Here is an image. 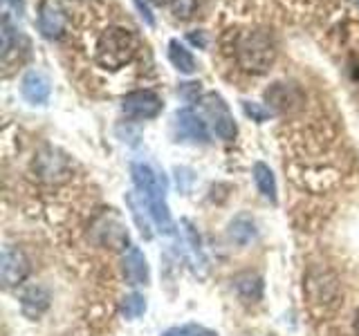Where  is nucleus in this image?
Masks as SVG:
<instances>
[{
  "label": "nucleus",
  "instance_id": "nucleus-1",
  "mask_svg": "<svg viewBox=\"0 0 359 336\" xmlns=\"http://www.w3.org/2000/svg\"><path fill=\"white\" fill-rule=\"evenodd\" d=\"M130 173H133L135 186H137V190L151 209L155 227L162 233H173L175 224L171 220V213H168V204H166V179H164V175L146 162H135L130 166Z\"/></svg>",
  "mask_w": 359,
  "mask_h": 336
},
{
  "label": "nucleus",
  "instance_id": "nucleus-2",
  "mask_svg": "<svg viewBox=\"0 0 359 336\" xmlns=\"http://www.w3.org/2000/svg\"><path fill=\"white\" fill-rule=\"evenodd\" d=\"M236 61L250 74H263L269 70V65L276 59V45L267 31L263 29H250L238 34L233 43Z\"/></svg>",
  "mask_w": 359,
  "mask_h": 336
},
{
  "label": "nucleus",
  "instance_id": "nucleus-3",
  "mask_svg": "<svg viewBox=\"0 0 359 336\" xmlns=\"http://www.w3.org/2000/svg\"><path fill=\"white\" fill-rule=\"evenodd\" d=\"M137 52V38L126 27H108L95 45V63L104 70H121Z\"/></svg>",
  "mask_w": 359,
  "mask_h": 336
},
{
  "label": "nucleus",
  "instance_id": "nucleus-4",
  "mask_svg": "<svg viewBox=\"0 0 359 336\" xmlns=\"http://www.w3.org/2000/svg\"><path fill=\"white\" fill-rule=\"evenodd\" d=\"M306 296L312 309L328 312L339 302V280L325 267H314L306 276Z\"/></svg>",
  "mask_w": 359,
  "mask_h": 336
},
{
  "label": "nucleus",
  "instance_id": "nucleus-5",
  "mask_svg": "<svg viewBox=\"0 0 359 336\" xmlns=\"http://www.w3.org/2000/svg\"><path fill=\"white\" fill-rule=\"evenodd\" d=\"M123 112L135 119H153L162 112V99L151 90H135L123 97Z\"/></svg>",
  "mask_w": 359,
  "mask_h": 336
},
{
  "label": "nucleus",
  "instance_id": "nucleus-6",
  "mask_svg": "<svg viewBox=\"0 0 359 336\" xmlns=\"http://www.w3.org/2000/svg\"><path fill=\"white\" fill-rule=\"evenodd\" d=\"M202 104H205V110L213 119V130H216L218 137L224 141H231L236 137V123H233V117H231L227 104L222 101V97L207 94L205 99H202Z\"/></svg>",
  "mask_w": 359,
  "mask_h": 336
},
{
  "label": "nucleus",
  "instance_id": "nucleus-7",
  "mask_svg": "<svg viewBox=\"0 0 359 336\" xmlns=\"http://www.w3.org/2000/svg\"><path fill=\"white\" fill-rule=\"evenodd\" d=\"M0 272H3V283L5 287H14L27 278L29 274V260L27 255L22 253L18 246L7 244L3 249V265H0Z\"/></svg>",
  "mask_w": 359,
  "mask_h": 336
},
{
  "label": "nucleus",
  "instance_id": "nucleus-8",
  "mask_svg": "<svg viewBox=\"0 0 359 336\" xmlns=\"http://www.w3.org/2000/svg\"><path fill=\"white\" fill-rule=\"evenodd\" d=\"M34 168H36L39 177L45 179V182H61V179H65L67 173H70V164H67L65 157L59 155L54 148L39 153Z\"/></svg>",
  "mask_w": 359,
  "mask_h": 336
},
{
  "label": "nucleus",
  "instance_id": "nucleus-9",
  "mask_svg": "<svg viewBox=\"0 0 359 336\" xmlns=\"http://www.w3.org/2000/svg\"><path fill=\"white\" fill-rule=\"evenodd\" d=\"M265 99H267V104L278 112H292V110L301 108L303 101H306L301 90L290 83H274L265 92Z\"/></svg>",
  "mask_w": 359,
  "mask_h": 336
},
{
  "label": "nucleus",
  "instance_id": "nucleus-10",
  "mask_svg": "<svg viewBox=\"0 0 359 336\" xmlns=\"http://www.w3.org/2000/svg\"><path fill=\"white\" fill-rule=\"evenodd\" d=\"M121 272L123 278H126L128 285H149V262H146L144 253L137 249V246H128L126 253H123V260H121Z\"/></svg>",
  "mask_w": 359,
  "mask_h": 336
},
{
  "label": "nucleus",
  "instance_id": "nucleus-11",
  "mask_svg": "<svg viewBox=\"0 0 359 336\" xmlns=\"http://www.w3.org/2000/svg\"><path fill=\"white\" fill-rule=\"evenodd\" d=\"M175 130H177V137L189 139V141H200L205 144L209 139V132L205 121H202L194 110H180L175 115Z\"/></svg>",
  "mask_w": 359,
  "mask_h": 336
},
{
  "label": "nucleus",
  "instance_id": "nucleus-12",
  "mask_svg": "<svg viewBox=\"0 0 359 336\" xmlns=\"http://www.w3.org/2000/svg\"><path fill=\"white\" fill-rule=\"evenodd\" d=\"M50 78L43 72H29L22 78V97H25L29 104H45L50 99Z\"/></svg>",
  "mask_w": 359,
  "mask_h": 336
},
{
  "label": "nucleus",
  "instance_id": "nucleus-13",
  "mask_svg": "<svg viewBox=\"0 0 359 336\" xmlns=\"http://www.w3.org/2000/svg\"><path fill=\"white\" fill-rule=\"evenodd\" d=\"M39 27H41L45 38H56L65 27L63 11L54 3H43L41 5V14H39Z\"/></svg>",
  "mask_w": 359,
  "mask_h": 336
},
{
  "label": "nucleus",
  "instance_id": "nucleus-14",
  "mask_svg": "<svg viewBox=\"0 0 359 336\" xmlns=\"http://www.w3.org/2000/svg\"><path fill=\"white\" fill-rule=\"evenodd\" d=\"M20 305H22V312H25L29 318L41 316V314L50 307V294H48V289H43L39 285L25 289V294L20 296Z\"/></svg>",
  "mask_w": 359,
  "mask_h": 336
},
{
  "label": "nucleus",
  "instance_id": "nucleus-15",
  "mask_svg": "<svg viewBox=\"0 0 359 336\" xmlns=\"http://www.w3.org/2000/svg\"><path fill=\"white\" fill-rule=\"evenodd\" d=\"M126 202H128V206H130V213H133V218L135 222H137V227L142 231L144 238H151V220L153 216L151 213H142V211H149V204H146V200L142 197L140 190H133V193L126 195Z\"/></svg>",
  "mask_w": 359,
  "mask_h": 336
},
{
  "label": "nucleus",
  "instance_id": "nucleus-16",
  "mask_svg": "<svg viewBox=\"0 0 359 336\" xmlns=\"http://www.w3.org/2000/svg\"><path fill=\"white\" fill-rule=\"evenodd\" d=\"M254 182H256L258 190L263 193V197H267L272 204H276V179L267 164H263V162L254 164Z\"/></svg>",
  "mask_w": 359,
  "mask_h": 336
},
{
  "label": "nucleus",
  "instance_id": "nucleus-17",
  "mask_svg": "<svg viewBox=\"0 0 359 336\" xmlns=\"http://www.w3.org/2000/svg\"><path fill=\"white\" fill-rule=\"evenodd\" d=\"M229 238L236 242V244H250L254 238H256V224L252 218L247 216H238L231 224H229Z\"/></svg>",
  "mask_w": 359,
  "mask_h": 336
},
{
  "label": "nucleus",
  "instance_id": "nucleus-18",
  "mask_svg": "<svg viewBox=\"0 0 359 336\" xmlns=\"http://www.w3.org/2000/svg\"><path fill=\"white\" fill-rule=\"evenodd\" d=\"M168 59H171L173 67H177L182 74H194L196 72L194 56H191V52L184 48V45H180L177 41L168 43Z\"/></svg>",
  "mask_w": 359,
  "mask_h": 336
},
{
  "label": "nucleus",
  "instance_id": "nucleus-19",
  "mask_svg": "<svg viewBox=\"0 0 359 336\" xmlns=\"http://www.w3.org/2000/svg\"><path fill=\"white\" fill-rule=\"evenodd\" d=\"M236 291L245 300H258L263 296V280L256 274H241L236 278Z\"/></svg>",
  "mask_w": 359,
  "mask_h": 336
},
{
  "label": "nucleus",
  "instance_id": "nucleus-20",
  "mask_svg": "<svg viewBox=\"0 0 359 336\" xmlns=\"http://www.w3.org/2000/svg\"><path fill=\"white\" fill-rule=\"evenodd\" d=\"M146 312V298L142 294H128L126 298L121 300V314L123 318H140L142 314Z\"/></svg>",
  "mask_w": 359,
  "mask_h": 336
},
{
  "label": "nucleus",
  "instance_id": "nucleus-21",
  "mask_svg": "<svg viewBox=\"0 0 359 336\" xmlns=\"http://www.w3.org/2000/svg\"><path fill=\"white\" fill-rule=\"evenodd\" d=\"M162 336H218L213 330L209 328H202V325H177V328L166 330Z\"/></svg>",
  "mask_w": 359,
  "mask_h": 336
},
{
  "label": "nucleus",
  "instance_id": "nucleus-22",
  "mask_svg": "<svg viewBox=\"0 0 359 336\" xmlns=\"http://www.w3.org/2000/svg\"><path fill=\"white\" fill-rule=\"evenodd\" d=\"M196 7H198V0H171V11L175 14V18H191L196 14Z\"/></svg>",
  "mask_w": 359,
  "mask_h": 336
},
{
  "label": "nucleus",
  "instance_id": "nucleus-23",
  "mask_svg": "<svg viewBox=\"0 0 359 336\" xmlns=\"http://www.w3.org/2000/svg\"><path fill=\"white\" fill-rule=\"evenodd\" d=\"M245 112L250 115L254 121H265L269 117V110L261 108L258 104H250V101H245Z\"/></svg>",
  "mask_w": 359,
  "mask_h": 336
},
{
  "label": "nucleus",
  "instance_id": "nucleus-24",
  "mask_svg": "<svg viewBox=\"0 0 359 336\" xmlns=\"http://www.w3.org/2000/svg\"><path fill=\"white\" fill-rule=\"evenodd\" d=\"M135 5H137V9L142 11V16L146 18V22H149V25H153V14H151V9H149V5L146 3H142V0H135Z\"/></svg>",
  "mask_w": 359,
  "mask_h": 336
},
{
  "label": "nucleus",
  "instance_id": "nucleus-25",
  "mask_svg": "<svg viewBox=\"0 0 359 336\" xmlns=\"http://www.w3.org/2000/svg\"><path fill=\"white\" fill-rule=\"evenodd\" d=\"M7 3H9L11 7H16V9H22V0H7Z\"/></svg>",
  "mask_w": 359,
  "mask_h": 336
},
{
  "label": "nucleus",
  "instance_id": "nucleus-26",
  "mask_svg": "<svg viewBox=\"0 0 359 336\" xmlns=\"http://www.w3.org/2000/svg\"><path fill=\"white\" fill-rule=\"evenodd\" d=\"M355 332L359 334V312H357V316H355Z\"/></svg>",
  "mask_w": 359,
  "mask_h": 336
},
{
  "label": "nucleus",
  "instance_id": "nucleus-27",
  "mask_svg": "<svg viewBox=\"0 0 359 336\" xmlns=\"http://www.w3.org/2000/svg\"><path fill=\"white\" fill-rule=\"evenodd\" d=\"M155 3H160V5H162V3H164V0H155Z\"/></svg>",
  "mask_w": 359,
  "mask_h": 336
}]
</instances>
